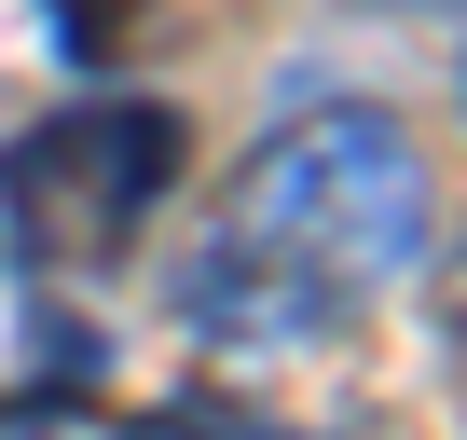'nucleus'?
<instances>
[{
    "label": "nucleus",
    "mask_w": 467,
    "mask_h": 440,
    "mask_svg": "<svg viewBox=\"0 0 467 440\" xmlns=\"http://www.w3.org/2000/svg\"><path fill=\"white\" fill-rule=\"evenodd\" d=\"M440 248V165L399 110H303L234 165L220 220L165 276L192 344L275 358V344H344L412 262Z\"/></svg>",
    "instance_id": "f257e3e1"
},
{
    "label": "nucleus",
    "mask_w": 467,
    "mask_h": 440,
    "mask_svg": "<svg viewBox=\"0 0 467 440\" xmlns=\"http://www.w3.org/2000/svg\"><path fill=\"white\" fill-rule=\"evenodd\" d=\"M179 165H192V138L165 97H69L28 138H0V262H15V289L110 276L138 248V220L179 193Z\"/></svg>",
    "instance_id": "f03ea898"
},
{
    "label": "nucleus",
    "mask_w": 467,
    "mask_h": 440,
    "mask_svg": "<svg viewBox=\"0 0 467 440\" xmlns=\"http://www.w3.org/2000/svg\"><path fill=\"white\" fill-rule=\"evenodd\" d=\"M124 440H303V426H262V413H220V399H165V413H138Z\"/></svg>",
    "instance_id": "7ed1b4c3"
},
{
    "label": "nucleus",
    "mask_w": 467,
    "mask_h": 440,
    "mask_svg": "<svg viewBox=\"0 0 467 440\" xmlns=\"http://www.w3.org/2000/svg\"><path fill=\"white\" fill-rule=\"evenodd\" d=\"M138 15H151V0H42V28H56V56H83V69H97V56H110V42L138 28Z\"/></svg>",
    "instance_id": "20e7f679"
},
{
    "label": "nucleus",
    "mask_w": 467,
    "mask_h": 440,
    "mask_svg": "<svg viewBox=\"0 0 467 440\" xmlns=\"http://www.w3.org/2000/svg\"><path fill=\"white\" fill-rule=\"evenodd\" d=\"M440 358H453V385H467V248L440 262Z\"/></svg>",
    "instance_id": "39448f33"
}]
</instances>
